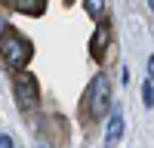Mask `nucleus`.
I'll return each instance as SVG.
<instances>
[{
  "label": "nucleus",
  "mask_w": 154,
  "mask_h": 148,
  "mask_svg": "<svg viewBox=\"0 0 154 148\" xmlns=\"http://www.w3.org/2000/svg\"><path fill=\"white\" fill-rule=\"evenodd\" d=\"M31 43L25 40L22 34L16 31H6L3 34V40H0V56H3V62L12 68V71H22L25 65H28V59H31Z\"/></svg>",
  "instance_id": "obj_1"
},
{
  "label": "nucleus",
  "mask_w": 154,
  "mask_h": 148,
  "mask_svg": "<svg viewBox=\"0 0 154 148\" xmlns=\"http://www.w3.org/2000/svg\"><path fill=\"white\" fill-rule=\"evenodd\" d=\"M111 83H108V74H96L93 80H89L86 86V114L99 120V117H105V108L111 102Z\"/></svg>",
  "instance_id": "obj_2"
},
{
  "label": "nucleus",
  "mask_w": 154,
  "mask_h": 148,
  "mask_svg": "<svg viewBox=\"0 0 154 148\" xmlns=\"http://www.w3.org/2000/svg\"><path fill=\"white\" fill-rule=\"evenodd\" d=\"M12 93H16V99H19L22 108H34V105H37V83H34L31 74L19 71L16 80H12Z\"/></svg>",
  "instance_id": "obj_3"
},
{
  "label": "nucleus",
  "mask_w": 154,
  "mask_h": 148,
  "mask_svg": "<svg viewBox=\"0 0 154 148\" xmlns=\"http://www.w3.org/2000/svg\"><path fill=\"white\" fill-rule=\"evenodd\" d=\"M120 136H123V111L114 108L111 117H108V123H105V148H114L120 142Z\"/></svg>",
  "instance_id": "obj_4"
},
{
  "label": "nucleus",
  "mask_w": 154,
  "mask_h": 148,
  "mask_svg": "<svg viewBox=\"0 0 154 148\" xmlns=\"http://www.w3.org/2000/svg\"><path fill=\"white\" fill-rule=\"evenodd\" d=\"M105 43H108V28H105V25H99L96 34H93V40H89V53H93V59H102Z\"/></svg>",
  "instance_id": "obj_5"
},
{
  "label": "nucleus",
  "mask_w": 154,
  "mask_h": 148,
  "mask_svg": "<svg viewBox=\"0 0 154 148\" xmlns=\"http://www.w3.org/2000/svg\"><path fill=\"white\" fill-rule=\"evenodd\" d=\"M83 6H86V12H89L93 19H99L102 9H105V0H83Z\"/></svg>",
  "instance_id": "obj_6"
},
{
  "label": "nucleus",
  "mask_w": 154,
  "mask_h": 148,
  "mask_svg": "<svg viewBox=\"0 0 154 148\" xmlns=\"http://www.w3.org/2000/svg\"><path fill=\"white\" fill-rule=\"evenodd\" d=\"M142 102H145V108L154 105V80H151V77H148V83L142 86Z\"/></svg>",
  "instance_id": "obj_7"
},
{
  "label": "nucleus",
  "mask_w": 154,
  "mask_h": 148,
  "mask_svg": "<svg viewBox=\"0 0 154 148\" xmlns=\"http://www.w3.org/2000/svg\"><path fill=\"white\" fill-rule=\"evenodd\" d=\"M0 148H12V139H9V136H0Z\"/></svg>",
  "instance_id": "obj_8"
},
{
  "label": "nucleus",
  "mask_w": 154,
  "mask_h": 148,
  "mask_svg": "<svg viewBox=\"0 0 154 148\" xmlns=\"http://www.w3.org/2000/svg\"><path fill=\"white\" fill-rule=\"evenodd\" d=\"M148 77H151V80H154V56H151V59H148Z\"/></svg>",
  "instance_id": "obj_9"
},
{
  "label": "nucleus",
  "mask_w": 154,
  "mask_h": 148,
  "mask_svg": "<svg viewBox=\"0 0 154 148\" xmlns=\"http://www.w3.org/2000/svg\"><path fill=\"white\" fill-rule=\"evenodd\" d=\"M3 31H6V22H3V19H0V37H3Z\"/></svg>",
  "instance_id": "obj_10"
},
{
  "label": "nucleus",
  "mask_w": 154,
  "mask_h": 148,
  "mask_svg": "<svg viewBox=\"0 0 154 148\" xmlns=\"http://www.w3.org/2000/svg\"><path fill=\"white\" fill-rule=\"evenodd\" d=\"M148 6H151V9H154V0H148Z\"/></svg>",
  "instance_id": "obj_11"
}]
</instances>
